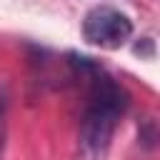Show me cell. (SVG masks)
I'll use <instances>...</instances> for the list:
<instances>
[{"label":"cell","mask_w":160,"mask_h":160,"mask_svg":"<svg viewBox=\"0 0 160 160\" xmlns=\"http://www.w3.org/2000/svg\"><path fill=\"white\" fill-rule=\"evenodd\" d=\"M5 135H8V98L0 95V158L5 150Z\"/></svg>","instance_id":"3957f363"},{"label":"cell","mask_w":160,"mask_h":160,"mask_svg":"<svg viewBox=\"0 0 160 160\" xmlns=\"http://www.w3.org/2000/svg\"><path fill=\"white\" fill-rule=\"evenodd\" d=\"M70 58H72L70 65L75 68V72L88 82V100H85L80 130H78L80 155L85 160H98L108 152L115 128L130 105V95L95 60L85 55H70Z\"/></svg>","instance_id":"6da1fadb"},{"label":"cell","mask_w":160,"mask_h":160,"mask_svg":"<svg viewBox=\"0 0 160 160\" xmlns=\"http://www.w3.org/2000/svg\"><path fill=\"white\" fill-rule=\"evenodd\" d=\"M82 38L102 50H118L132 38V20L110 5H95L82 18Z\"/></svg>","instance_id":"7a4b0ae2"}]
</instances>
